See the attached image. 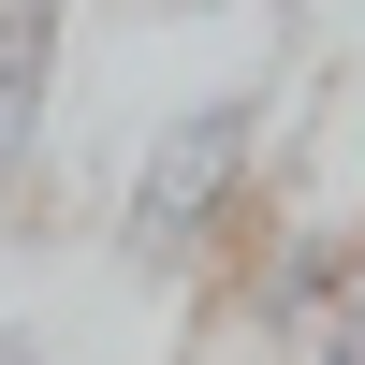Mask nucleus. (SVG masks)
I'll return each mask as SVG.
<instances>
[{"label":"nucleus","instance_id":"f03ea898","mask_svg":"<svg viewBox=\"0 0 365 365\" xmlns=\"http://www.w3.org/2000/svg\"><path fill=\"white\" fill-rule=\"evenodd\" d=\"M58 15L73 0H0V175L44 146V88H58Z\"/></svg>","mask_w":365,"mask_h":365},{"label":"nucleus","instance_id":"20e7f679","mask_svg":"<svg viewBox=\"0 0 365 365\" xmlns=\"http://www.w3.org/2000/svg\"><path fill=\"white\" fill-rule=\"evenodd\" d=\"M0 365H44V336H29V322H0Z\"/></svg>","mask_w":365,"mask_h":365},{"label":"nucleus","instance_id":"f257e3e1","mask_svg":"<svg viewBox=\"0 0 365 365\" xmlns=\"http://www.w3.org/2000/svg\"><path fill=\"white\" fill-rule=\"evenodd\" d=\"M249 146H263V88H220V103L161 117V146L132 161V205H117V249H132L146 278H175V263L205 249V220L234 205V175H249Z\"/></svg>","mask_w":365,"mask_h":365},{"label":"nucleus","instance_id":"7ed1b4c3","mask_svg":"<svg viewBox=\"0 0 365 365\" xmlns=\"http://www.w3.org/2000/svg\"><path fill=\"white\" fill-rule=\"evenodd\" d=\"M307 365H365V292H351V307H336V322L307 336Z\"/></svg>","mask_w":365,"mask_h":365}]
</instances>
